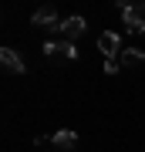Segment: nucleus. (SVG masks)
<instances>
[{
  "instance_id": "8",
  "label": "nucleus",
  "mask_w": 145,
  "mask_h": 152,
  "mask_svg": "<svg viewBox=\"0 0 145 152\" xmlns=\"http://www.w3.org/2000/svg\"><path fill=\"white\" fill-rule=\"evenodd\" d=\"M118 68H122L118 58H105V75H118Z\"/></svg>"
},
{
  "instance_id": "3",
  "label": "nucleus",
  "mask_w": 145,
  "mask_h": 152,
  "mask_svg": "<svg viewBox=\"0 0 145 152\" xmlns=\"http://www.w3.org/2000/svg\"><path fill=\"white\" fill-rule=\"evenodd\" d=\"M98 51H101L105 58H118L122 51H125V48H122V37H118L115 31H105L101 37H98Z\"/></svg>"
},
{
  "instance_id": "4",
  "label": "nucleus",
  "mask_w": 145,
  "mask_h": 152,
  "mask_svg": "<svg viewBox=\"0 0 145 152\" xmlns=\"http://www.w3.org/2000/svg\"><path fill=\"white\" fill-rule=\"evenodd\" d=\"M31 20L37 24V27H47V31H58V27H61V20H58V14H54V7H37V10L31 14Z\"/></svg>"
},
{
  "instance_id": "6",
  "label": "nucleus",
  "mask_w": 145,
  "mask_h": 152,
  "mask_svg": "<svg viewBox=\"0 0 145 152\" xmlns=\"http://www.w3.org/2000/svg\"><path fill=\"white\" fill-rule=\"evenodd\" d=\"M51 142H54V149H61V152H71V149L78 145V135H74L71 129H61V132H54V135H51Z\"/></svg>"
},
{
  "instance_id": "5",
  "label": "nucleus",
  "mask_w": 145,
  "mask_h": 152,
  "mask_svg": "<svg viewBox=\"0 0 145 152\" xmlns=\"http://www.w3.org/2000/svg\"><path fill=\"white\" fill-rule=\"evenodd\" d=\"M0 61H4V68H7V71H14V75H24V71H27L24 58L17 54L14 48H4V51H0Z\"/></svg>"
},
{
  "instance_id": "2",
  "label": "nucleus",
  "mask_w": 145,
  "mask_h": 152,
  "mask_svg": "<svg viewBox=\"0 0 145 152\" xmlns=\"http://www.w3.org/2000/svg\"><path fill=\"white\" fill-rule=\"evenodd\" d=\"M85 31H88V20H85V17H64L61 27H58V34H61L64 41H74V37H81Z\"/></svg>"
},
{
  "instance_id": "1",
  "label": "nucleus",
  "mask_w": 145,
  "mask_h": 152,
  "mask_svg": "<svg viewBox=\"0 0 145 152\" xmlns=\"http://www.w3.org/2000/svg\"><path fill=\"white\" fill-rule=\"evenodd\" d=\"M44 58H68V61H74L78 48L71 41H44Z\"/></svg>"
},
{
  "instance_id": "7",
  "label": "nucleus",
  "mask_w": 145,
  "mask_h": 152,
  "mask_svg": "<svg viewBox=\"0 0 145 152\" xmlns=\"http://www.w3.org/2000/svg\"><path fill=\"white\" fill-rule=\"evenodd\" d=\"M118 61H122V64L125 68H135V64H142V61H145V51H138V48H128V51H122V54H118Z\"/></svg>"
}]
</instances>
